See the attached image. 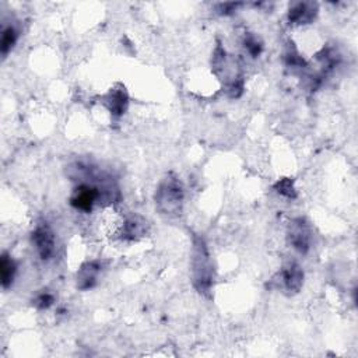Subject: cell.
Returning <instances> with one entry per match:
<instances>
[{
    "label": "cell",
    "instance_id": "cell-1",
    "mask_svg": "<svg viewBox=\"0 0 358 358\" xmlns=\"http://www.w3.org/2000/svg\"><path fill=\"white\" fill-rule=\"evenodd\" d=\"M213 72L226 87L231 98H238L244 92V77L238 61L218 42L213 52Z\"/></svg>",
    "mask_w": 358,
    "mask_h": 358
},
{
    "label": "cell",
    "instance_id": "cell-2",
    "mask_svg": "<svg viewBox=\"0 0 358 358\" xmlns=\"http://www.w3.org/2000/svg\"><path fill=\"white\" fill-rule=\"evenodd\" d=\"M192 280L195 288L209 297L214 284V271L206 241L200 235H193L192 246Z\"/></svg>",
    "mask_w": 358,
    "mask_h": 358
},
{
    "label": "cell",
    "instance_id": "cell-3",
    "mask_svg": "<svg viewBox=\"0 0 358 358\" xmlns=\"http://www.w3.org/2000/svg\"><path fill=\"white\" fill-rule=\"evenodd\" d=\"M156 206L161 214L176 215L182 211L185 189L179 178L169 173L160 182L156 191Z\"/></svg>",
    "mask_w": 358,
    "mask_h": 358
},
{
    "label": "cell",
    "instance_id": "cell-4",
    "mask_svg": "<svg viewBox=\"0 0 358 358\" xmlns=\"http://www.w3.org/2000/svg\"><path fill=\"white\" fill-rule=\"evenodd\" d=\"M31 242L36 253L45 262L51 260L56 252V238L47 222H39L31 234Z\"/></svg>",
    "mask_w": 358,
    "mask_h": 358
},
{
    "label": "cell",
    "instance_id": "cell-5",
    "mask_svg": "<svg viewBox=\"0 0 358 358\" xmlns=\"http://www.w3.org/2000/svg\"><path fill=\"white\" fill-rule=\"evenodd\" d=\"M288 244L301 255H305L310 249L312 230L309 222L304 217L294 218L287 230Z\"/></svg>",
    "mask_w": 358,
    "mask_h": 358
},
{
    "label": "cell",
    "instance_id": "cell-6",
    "mask_svg": "<svg viewBox=\"0 0 358 358\" xmlns=\"http://www.w3.org/2000/svg\"><path fill=\"white\" fill-rule=\"evenodd\" d=\"M146 233H147V221L139 214L123 217L114 230V234L122 241H136L145 237Z\"/></svg>",
    "mask_w": 358,
    "mask_h": 358
},
{
    "label": "cell",
    "instance_id": "cell-7",
    "mask_svg": "<svg viewBox=\"0 0 358 358\" xmlns=\"http://www.w3.org/2000/svg\"><path fill=\"white\" fill-rule=\"evenodd\" d=\"M277 279L279 280H273V283H276L279 288L287 291L290 295L297 294L304 284V272L298 263L290 262L282 268Z\"/></svg>",
    "mask_w": 358,
    "mask_h": 358
},
{
    "label": "cell",
    "instance_id": "cell-8",
    "mask_svg": "<svg viewBox=\"0 0 358 358\" xmlns=\"http://www.w3.org/2000/svg\"><path fill=\"white\" fill-rule=\"evenodd\" d=\"M101 272H103L101 260H90V262H85L84 264H81V267L77 272V276H76L77 288L83 290V291L93 288L97 284Z\"/></svg>",
    "mask_w": 358,
    "mask_h": 358
},
{
    "label": "cell",
    "instance_id": "cell-9",
    "mask_svg": "<svg viewBox=\"0 0 358 358\" xmlns=\"http://www.w3.org/2000/svg\"><path fill=\"white\" fill-rule=\"evenodd\" d=\"M318 16V5L313 2H298L294 3L288 13L287 20L291 25H306L310 24Z\"/></svg>",
    "mask_w": 358,
    "mask_h": 358
},
{
    "label": "cell",
    "instance_id": "cell-10",
    "mask_svg": "<svg viewBox=\"0 0 358 358\" xmlns=\"http://www.w3.org/2000/svg\"><path fill=\"white\" fill-rule=\"evenodd\" d=\"M105 105L112 116L120 118L129 105V96L123 85L114 87L105 97Z\"/></svg>",
    "mask_w": 358,
    "mask_h": 358
},
{
    "label": "cell",
    "instance_id": "cell-11",
    "mask_svg": "<svg viewBox=\"0 0 358 358\" xmlns=\"http://www.w3.org/2000/svg\"><path fill=\"white\" fill-rule=\"evenodd\" d=\"M17 273V264L12 259V256L6 252L2 253V260H0V275H2V287L3 290H8L12 287L14 277Z\"/></svg>",
    "mask_w": 358,
    "mask_h": 358
},
{
    "label": "cell",
    "instance_id": "cell-12",
    "mask_svg": "<svg viewBox=\"0 0 358 358\" xmlns=\"http://www.w3.org/2000/svg\"><path fill=\"white\" fill-rule=\"evenodd\" d=\"M19 39V31L13 24L5 25L2 31V41H0V50H2V56L8 58V55L14 48Z\"/></svg>",
    "mask_w": 358,
    "mask_h": 358
},
{
    "label": "cell",
    "instance_id": "cell-13",
    "mask_svg": "<svg viewBox=\"0 0 358 358\" xmlns=\"http://www.w3.org/2000/svg\"><path fill=\"white\" fill-rule=\"evenodd\" d=\"M244 48L252 58H259L263 51V43L262 41L252 32L245 34L244 36Z\"/></svg>",
    "mask_w": 358,
    "mask_h": 358
},
{
    "label": "cell",
    "instance_id": "cell-14",
    "mask_svg": "<svg viewBox=\"0 0 358 358\" xmlns=\"http://www.w3.org/2000/svg\"><path fill=\"white\" fill-rule=\"evenodd\" d=\"M273 188H275L276 193H279L283 198H287V199H295L297 198V191L294 188V182L291 181L290 178L280 179V181H277L275 184Z\"/></svg>",
    "mask_w": 358,
    "mask_h": 358
},
{
    "label": "cell",
    "instance_id": "cell-15",
    "mask_svg": "<svg viewBox=\"0 0 358 358\" xmlns=\"http://www.w3.org/2000/svg\"><path fill=\"white\" fill-rule=\"evenodd\" d=\"M284 61H286V65L294 70H301L308 66L305 59L298 54V51L294 47H288V50L284 55Z\"/></svg>",
    "mask_w": 358,
    "mask_h": 358
},
{
    "label": "cell",
    "instance_id": "cell-16",
    "mask_svg": "<svg viewBox=\"0 0 358 358\" xmlns=\"http://www.w3.org/2000/svg\"><path fill=\"white\" fill-rule=\"evenodd\" d=\"M54 302H55V295L50 291H42L36 294L35 298L32 299V305L36 306L38 309H48L54 305Z\"/></svg>",
    "mask_w": 358,
    "mask_h": 358
},
{
    "label": "cell",
    "instance_id": "cell-17",
    "mask_svg": "<svg viewBox=\"0 0 358 358\" xmlns=\"http://www.w3.org/2000/svg\"><path fill=\"white\" fill-rule=\"evenodd\" d=\"M241 6V3H220L217 5V13L221 16H230L234 12H237V9Z\"/></svg>",
    "mask_w": 358,
    "mask_h": 358
}]
</instances>
